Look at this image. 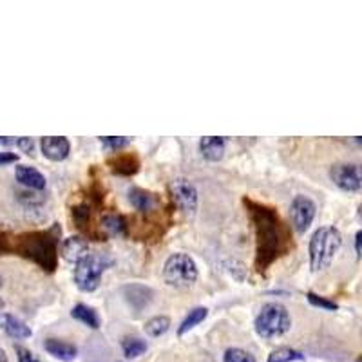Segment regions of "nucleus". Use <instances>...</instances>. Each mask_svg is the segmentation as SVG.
<instances>
[{"label": "nucleus", "instance_id": "c9c22d12", "mask_svg": "<svg viewBox=\"0 0 362 362\" xmlns=\"http://www.w3.org/2000/svg\"><path fill=\"white\" fill-rule=\"evenodd\" d=\"M2 312H4V301L0 297V315H2Z\"/></svg>", "mask_w": 362, "mask_h": 362}, {"label": "nucleus", "instance_id": "f257e3e1", "mask_svg": "<svg viewBox=\"0 0 362 362\" xmlns=\"http://www.w3.org/2000/svg\"><path fill=\"white\" fill-rule=\"evenodd\" d=\"M243 205L253 225V232H255V261H253V267L261 276H265L268 268L277 259L286 255L290 250L294 249V239H292L285 223L281 221L276 208L258 203V201L249 198L243 199Z\"/></svg>", "mask_w": 362, "mask_h": 362}, {"label": "nucleus", "instance_id": "c85d7f7f", "mask_svg": "<svg viewBox=\"0 0 362 362\" xmlns=\"http://www.w3.org/2000/svg\"><path fill=\"white\" fill-rule=\"evenodd\" d=\"M17 147L26 154H33V150H35V143H33L31 138H17Z\"/></svg>", "mask_w": 362, "mask_h": 362}, {"label": "nucleus", "instance_id": "20e7f679", "mask_svg": "<svg viewBox=\"0 0 362 362\" xmlns=\"http://www.w3.org/2000/svg\"><path fill=\"white\" fill-rule=\"evenodd\" d=\"M253 326L261 339L270 340L285 335L292 326V319L286 306L281 303H267L259 310Z\"/></svg>", "mask_w": 362, "mask_h": 362}, {"label": "nucleus", "instance_id": "1a4fd4ad", "mask_svg": "<svg viewBox=\"0 0 362 362\" xmlns=\"http://www.w3.org/2000/svg\"><path fill=\"white\" fill-rule=\"evenodd\" d=\"M168 190H171L172 201H174V205L180 210L194 212L196 208H198V189L187 178H176L171 183Z\"/></svg>", "mask_w": 362, "mask_h": 362}, {"label": "nucleus", "instance_id": "39448f33", "mask_svg": "<svg viewBox=\"0 0 362 362\" xmlns=\"http://www.w3.org/2000/svg\"><path fill=\"white\" fill-rule=\"evenodd\" d=\"M109 265H113V259L104 253H87L86 258L80 259L74 268V283L81 292H95L100 286L102 274L107 270Z\"/></svg>", "mask_w": 362, "mask_h": 362}, {"label": "nucleus", "instance_id": "f3484780", "mask_svg": "<svg viewBox=\"0 0 362 362\" xmlns=\"http://www.w3.org/2000/svg\"><path fill=\"white\" fill-rule=\"evenodd\" d=\"M129 201H131L132 207L136 210H140V212H150L156 208L158 205V198L156 194L149 192V190H143V189H138V187H132L129 190Z\"/></svg>", "mask_w": 362, "mask_h": 362}, {"label": "nucleus", "instance_id": "c756f323", "mask_svg": "<svg viewBox=\"0 0 362 362\" xmlns=\"http://www.w3.org/2000/svg\"><path fill=\"white\" fill-rule=\"evenodd\" d=\"M17 355H18V362H40L33 357L31 352H27V349L22 348V346H17Z\"/></svg>", "mask_w": 362, "mask_h": 362}, {"label": "nucleus", "instance_id": "6e6552de", "mask_svg": "<svg viewBox=\"0 0 362 362\" xmlns=\"http://www.w3.org/2000/svg\"><path fill=\"white\" fill-rule=\"evenodd\" d=\"M317 207L313 203L312 198L308 196L299 194L295 196L292 205H290V216H292V223H294V228L299 234H304V232L312 226L313 219H315Z\"/></svg>", "mask_w": 362, "mask_h": 362}, {"label": "nucleus", "instance_id": "cd10ccee", "mask_svg": "<svg viewBox=\"0 0 362 362\" xmlns=\"http://www.w3.org/2000/svg\"><path fill=\"white\" fill-rule=\"evenodd\" d=\"M72 217H74V223H77L80 228H86V225L89 223V217H90L89 205L84 203L74 207V210H72Z\"/></svg>", "mask_w": 362, "mask_h": 362}, {"label": "nucleus", "instance_id": "f8f14e48", "mask_svg": "<svg viewBox=\"0 0 362 362\" xmlns=\"http://www.w3.org/2000/svg\"><path fill=\"white\" fill-rule=\"evenodd\" d=\"M89 253V243L80 235H71L62 243V255L65 261L78 262Z\"/></svg>", "mask_w": 362, "mask_h": 362}, {"label": "nucleus", "instance_id": "423d86ee", "mask_svg": "<svg viewBox=\"0 0 362 362\" xmlns=\"http://www.w3.org/2000/svg\"><path fill=\"white\" fill-rule=\"evenodd\" d=\"M199 270L196 261L183 252L172 253L163 267V279L174 288H189L198 281Z\"/></svg>", "mask_w": 362, "mask_h": 362}, {"label": "nucleus", "instance_id": "f704fd0d", "mask_svg": "<svg viewBox=\"0 0 362 362\" xmlns=\"http://www.w3.org/2000/svg\"><path fill=\"white\" fill-rule=\"evenodd\" d=\"M0 362H8V355H6V352L2 348H0Z\"/></svg>", "mask_w": 362, "mask_h": 362}, {"label": "nucleus", "instance_id": "2f4dec72", "mask_svg": "<svg viewBox=\"0 0 362 362\" xmlns=\"http://www.w3.org/2000/svg\"><path fill=\"white\" fill-rule=\"evenodd\" d=\"M9 250H13V246H11V243H9L8 235L0 232V253H6L9 252Z\"/></svg>", "mask_w": 362, "mask_h": 362}, {"label": "nucleus", "instance_id": "aec40b11", "mask_svg": "<svg viewBox=\"0 0 362 362\" xmlns=\"http://www.w3.org/2000/svg\"><path fill=\"white\" fill-rule=\"evenodd\" d=\"M102 228L109 235H127V221L120 214H105L102 217Z\"/></svg>", "mask_w": 362, "mask_h": 362}, {"label": "nucleus", "instance_id": "a211bd4d", "mask_svg": "<svg viewBox=\"0 0 362 362\" xmlns=\"http://www.w3.org/2000/svg\"><path fill=\"white\" fill-rule=\"evenodd\" d=\"M2 328H4L6 333H8L9 337H13V339H29L33 335L31 328H29L26 322L20 321L18 317L9 315V313H6V315L2 317Z\"/></svg>", "mask_w": 362, "mask_h": 362}, {"label": "nucleus", "instance_id": "dca6fc26", "mask_svg": "<svg viewBox=\"0 0 362 362\" xmlns=\"http://www.w3.org/2000/svg\"><path fill=\"white\" fill-rule=\"evenodd\" d=\"M199 150L207 162H219L225 156V140L219 136H205L199 141Z\"/></svg>", "mask_w": 362, "mask_h": 362}, {"label": "nucleus", "instance_id": "ddd939ff", "mask_svg": "<svg viewBox=\"0 0 362 362\" xmlns=\"http://www.w3.org/2000/svg\"><path fill=\"white\" fill-rule=\"evenodd\" d=\"M123 295H125L127 303L134 308L136 312H141L145 306H149L152 301V290L147 288L143 285H129L123 288Z\"/></svg>", "mask_w": 362, "mask_h": 362}, {"label": "nucleus", "instance_id": "412c9836", "mask_svg": "<svg viewBox=\"0 0 362 362\" xmlns=\"http://www.w3.org/2000/svg\"><path fill=\"white\" fill-rule=\"evenodd\" d=\"M207 315H208V310L205 306H198L194 308V310H190V312L187 313L185 319H183V322H181L180 328H178V335H185L187 331L196 328L199 322H203L205 319H207Z\"/></svg>", "mask_w": 362, "mask_h": 362}, {"label": "nucleus", "instance_id": "4be33fe9", "mask_svg": "<svg viewBox=\"0 0 362 362\" xmlns=\"http://www.w3.org/2000/svg\"><path fill=\"white\" fill-rule=\"evenodd\" d=\"M122 349L127 359H136L147 352V343L140 337H125L122 340Z\"/></svg>", "mask_w": 362, "mask_h": 362}, {"label": "nucleus", "instance_id": "58836bf2", "mask_svg": "<svg viewBox=\"0 0 362 362\" xmlns=\"http://www.w3.org/2000/svg\"><path fill=\"white\" fill-rule=\"evenodd\" d=\"M361 362H362V361H361Z\"/></svg>", "mask_w": 362, "mask_h": 362}, {"label": "nucleus", "instance_id": "bb28decb", "mask_svg": "<svg viewBox=\"0 0 362 362\" xmlns=\"http://www.w3.org/2000/svg\"><path fill=\"white\" fill-rule=\"evenodd\" d=\"M306 299H308V303L312 304V306L322 308V310H328V312H335V310L339 308V304L333 303L331 299L321 297V295H317L315 292H308Z\"/></svg>", "mask_w": 362, "mask_h": 362}, {"label": "nucleus", "instance_id": "7c9ffc66", "mask_svg": "<svg viewBox=\"0 0 362 362\" xmlns=\"http://www.w3.org/2000/svg\"><path fill=\"white\" fill-rule=\"evenodd\" d=\"M18 162V156L13 152H0V167L2 165H8V163Z\"/></svg>", "mask_w": 362, "mask_h": 362}, {"label": "nucleus", "instance_id": "f03ea898", "mask_svg": "<svg viewBox=\"0 0 362 362\" xmlns=\"http://www.w3.org/2000/svg\"><path fill=\"white\" fill-rule=\"evenodd\" d=\"M56 230L58 228L54 226L53 230L26 232L18 235L15 250L22 258L38 265L42 270L54 272V268L58 267V235L54 234Z\"/></svg>", "mask_w": 362, "mask_h": 362}, {"label": "nucleus", "instance_id": "393cba45", "mask_svg": "<svg viewBox=\"0 0 362 362\" xmlns=\"http://www.w3.org/2000/svg\"><path fill=\"white\" fill-rule=\"evenodd\" d=\"M105 150H122L123 147L131 143V138L127 136H102L100 138Z\"/></svg>", "mask_w": 362, "mask_h": 362}, {"label": "nucleus", "instance_id": "4468645a", "mask_svg": "<svg viewBox=\"0 0 362 362\" xmlns=\"http://www.w3.org/2000/svg\"><path fill=\"white\" fill-rule=\"evenodd\" d=\"M15 178L20 185L27 187L33 190H44L45 189V178L40 171H36L27 165H18L15 168Z\"/></svg>", "mask_w": 362, "mask_h": 362}, {"label": "nucleus", "instance_id": "6ab92c4d", "mask_svg": "<svg viewBox=\"0 0 362 362\" xmlns=\"http://www.w3.org/2000/svg\"><path fill=\"white\" fill-rule=\"evenodd\" d=\"M71 315H72V319H77V321L84 322V324L89 326V328H93V330H98L100 328L98 313H96L90 306H87V304H81V303L77 304V306L71 310Z\"/></svg>", "mask_w": 362, "mask_h": 362}, {"label": "nucleus", "instance_id": "7ed1b4c3", "mask_svg": "<svg viewBox=\"0 0 362 362\" xmlns=\"http://www.w3.org/2000/svg\"><path fill=\"white\" fill-rule=\"evenodd\" d=\"M343 244V235L335 226H321L310 237L308 253H310V267L313 272L328 268L333 261L335 253L339 252Z\"/></svg>", "mask_w": 362, "mask_h": 362}, {"label": "nucleus", "instance_id": "4c0bfd02", "mask_svg": "<svg viewBox=\"0 0 362 362\" xmlns=\"http://www.w3.org/2000/svg\"><path fill=\"white\" fill-rule=\"evenodd\" d=\"M0 285H2V281H0Z\"/></svg>", "mask_w": 362, "mask_h": 362}, {"label": "nucleus", "instance_id": "72a5a7b5", "mask_svg": "<svg viewBox=\"0 0 362 362\" xmlns=\"http://www.w3.org/2000/svg\"><path fill=\"white\" fill-rule=\"evenodd\" d=\"M9 145H17V138H6V136H0V147H9Z\"/></svg>", "mask_w": 362, "mask_h": 362}, {"label": "nucleus", "instance_id": "9d476101", "mask_svg": "<svg viewBox=\"0 0 362 362\" xmlns=\"http://www.w3.org/2000/svg\"><path fill=\"white\" fill-rule=\"evenodd\" d=\"M42 152L51 162H63L71 152V143L63 136H45L40 141Z\"/></svg>", "mask_w": 362, "mask_h": 362}, {"label": "nucleus", "instance_id": "2eb2a0df", "mask_svg": "<svg viewBox=\"0 0 362 362\" xmlns=\"http://www.w3.org/2000/svg\"><path fill=\"white\" fill-rule=\"evenodd\" d=\"M44 348L49 355H53L54 359H58V361H63V362L74 361L78 355V348L74 346V344L65 343V340H60V339H47L44 343Z\"/></svg>", "mask_w": 362, "mask_h": 362}, {"label": "nucleus", "instance_id": "b1692460", "mask_svg": "<svg viewBox=\"0 0 362 362\" xmlns=\"http://www.w3.org/2000/svg\"><path fill=\"white\" fill-rule=\"evenodd\" d=\"M304 355L301 352L294 348H288V346H281L276 348L274 352L268 355L267 362H294V361H303Z\"/></svg>", "mask_w": 362, "mask_h": 362}, {"label": "nucleus", "instance_id": "e433bc0d", "mask_svg": "<svg viewBox=\"0 0 362 362\" xmlns=\"http://www.w3.org/2000/svg\"><path fill=\"white\" fill-rule=\"evenodd\" d=\"M355 143H361L362 145V138H355Z\"/></svg>", "mask_w": 362, "mask_h": 362}, {"label": "nucleus", "instance_id": "a878e982", "mask_svg": "<svg viewBox=\"0 0 362 362\" xmlns=\"http://www.w3.org/2000/svg\"><path fill=\"white\" fill-rule=\"evenodd\" d=\"M223 362H255V357L241 348H228L223 355Z\"/></svg>", "mask_w": 362, "mask_h": 362}, {"label": "nucleus", "instance_id": "9b49d317", "mask_svg": "<svg viewBox=\"0 0 362 362\" xmlns=\"http://www.w3.org/2000/svg\"><path fill=\"white\" fill-rule=\"evenodd\" d=\"M107 165L114 174H120V176H134L136 172L140 171V159L136 158L134 154H116L107 159Z\"/></svg>", "mask_w": 362, "mask_h": 362}, {"label": "nucleus", "instance_id": "0eeeda50", "mask_svg": "<svg viewBox=\"0 0 362 362\" xmlns=\"http://www.w3.org/2000/svg\"><path fill=\"white\" fill-rule=\"evenodd\" d=\"M330 178L344 192L362 190V163H335L330 168Z\"/></svg>", "mask_w": 362, "mask_h": 362}, {"label": "nucleus", "instance_id": "473e14b6", "mask_svg": "<svg viewBox=\"0 0 362 362\" xmlns=\"http://www.w3.org/2000/svg\"><path fill=\"white\" fill-rule=\"evenodd\" d=\"M355 252H357L359 258H362V230L355 234Z\"/></svg>", "mask_w": 362, "mask_h": 362}, {"label": "nucleus", "instance_id": "5701e85b", "mask_svg": "<svg viewBox=\"0 0 362 362\" xmlns=\"http://www.w3.org/2000/svg\"><path fill=\"white\" fill-rule=\"evenodd\" d=\"M168 328H171V319L167 315H158L147 321L145 333L149 335V337H162L163 333H167Z\"/></svg>", "mask_w": 362, "mask_h": 362}]
</instances>
